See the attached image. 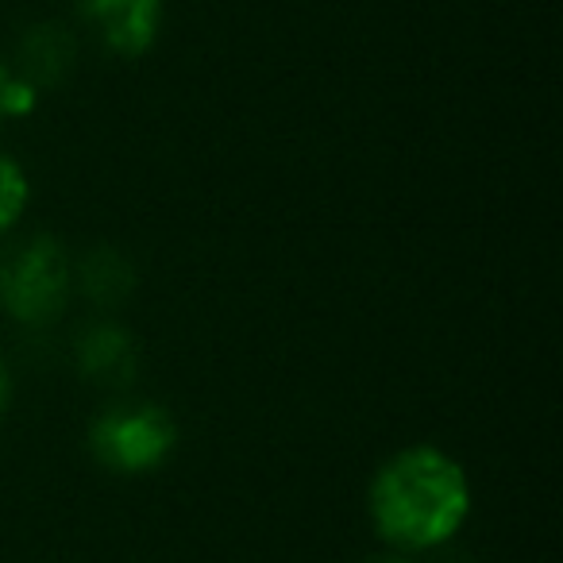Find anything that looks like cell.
Masks as SVG:
<instances>
[{"mask_svg":"<svg viewBox=\"0 0 563 563\" xmlns=\"http://www.w3.org/2000/svg\"><path fill=\"white\" fill-rule=\"evenodd\" d=\"M467 509L471 490L463 467L437 448H409L394 455L371 490L378 532L406 548H432L448 540Z\"/></svg>","mask_w":563,"mask_h":563,"instance_id":"cell-1","label":"cell"},{"mask_svg":"<svg viewBox=\"0 0 563 563\" xmlns=\"http://www.w3.org/2000/svg\"><path fill=\"white\" fill-rule=\"evenodd\" d=\"M70 294V271L55 240H27L0 255V306L20 321H55Z\"/></svg>","mask_w":563,"mask_h":563,"instance_id":"cell-2","label":"cell"},{"mask_svg":"<svg viewBox=\"0 0 563 563\" xmlns=\"http://www.w3.org/2000/svg\"><path fill=\"white\" fill-rule=\"evenodd\" d=\"M174 448V421L155 406L109 409L93 424V452L112 471H151Z\"/></svg>","mask_w":563,"mask_h":563,"instance_id":"cell-3","label":"cell"},{"mask_svg":"<svg viewBox=\"0 0 563 563\" xmlns=\"http://www.w3.org/2000/svg\"><path fill=\"white\" fill-rule=\"evenodd\" d=\"M86 16L124 55H140L158 27V0H81Z\"/></svg>","mask_w":563,"mask_h":563,"instance_id":"cell-4","label":"cell"},{"mask_svg":"<svg viewBox=\"0 0 563 563\" xmlns=\"http://www.w3.org/2000/svg\"><path fill=\"white\" fill-rule=\"evenodd\" d=\"M81 367L93 378H128L135 367L132 344L117 329H93L81 340Z\"/></svg>","mask_w":563,"mask_h":563,"instance_id":"cell-5","label":"cell"},{"mask_svg":"<svg viewBox=\"0 0 563 563\" xmlns=\"http://www.w3.org/2000/svg\"><path fill=\"white\" fill-rule=\"evenodd\" d=\"M24 201H27L24 174H20V166L12 163V158L0 155V232H4V228H9L12 220L20 217Z\"/></svg>","mask_w":563,"mask_h":563,"instance_id":"cell-6","label":"cell"},{"mask_svg":"<svg viewBox=\"0 0 563 563\" xmlns=\"http://www.w3.org/2000/svg\"><path fill=\"white\" fill-rule=\"evenodd\" d=\"M4 109H12V78L0 70V112Z\"/></svg>","mask_w":563,"mask_h":563,"instance_id":"cell-7","label":"cell"},{"mask_svg":"<svg viewBox=\"0 0 563 563\" xmlns=\"http://www.w3.org/2000/svg\"><path fill=\"white\" fill-rule=\"evenodd\" d=\"M9 401V378H4V367H0V409Z\"/></svg>","mask_w":563,"mask_h":563,"instance_id":"cell-8","label":"cell"},{"mask_svg":"<svg viewBox=\"0 0 563 563\" xmlns=\"http://www.w3.org/2000/svg\"><path fill=\"white\" fill-rule=\"evenodd\" d=\"M367 563H406V560H398V555H375V560H367Z\"/></svg>","mask_w":563,"mask_h":563,"instance_id":"cell-9","label":"cell"}]
</instances>
